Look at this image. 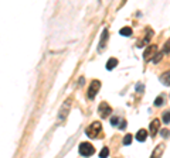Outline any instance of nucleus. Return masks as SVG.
<instances>
[{
    "mask_svg": "<svg viewBox=\"0 0 170 158\" xmlns=\"http://www.w3.org/2000/svg\"><path fill=\"white\" fill-rule=\"evenodd\" d=\"M164 100H166L164 95H159L156 99H155V106H157V107H159V106H162V105L164 103Z\"/></svg>",
    "mask_w": 170,
    "mask_h": 158,
    "instance_id": "15",
    "label": "nucleus"
},
{
    "mask_svg": "<svg viewBox=\"0 0 170 158\" xmlns=\"http://www.w3.org/2000/svg\"><path fill=\"white\" fill-rule=\"evenodd\" d=\"M146 137H147V130H145V128H140V130L136 133V140L137 141H145Z\"/></svg>",
    "mask_w": 170,
    "mask_h": 158,
    "instance_id": "12",
    "label": "nucleus"
},
{
    "mask_svg": "<svg viewBox=\"0 0 170 158\" xmlns=\"http://www.w3.org/2000/svg\"><path fill=\"white\" fill-rule=\"evenodd\" d=\"M70 109H71V99H67L64 103H62V106L60 109V113H58V121L61 120H65L67 114L70 113Z\"/></svg>",
    "mask_w": 170,
    "mask_h": 158,
    "instance_id": "3",
    "label": "nucleus"
},
{
    "mask_svg": "<svg viewBox=\"0 0 170 158\" xmlns=\"http://www.w3.org/2000/svg\"><path fill=\"white\" fill-rule=\"evenodd\" d=\"M146 32H147V34H146V37H145L142 41H139V43H137V47H139V48H142L145 44H147V43H149V40H150V37H152V34H153L150 28H147Z\"/></svg>",
    "mask_w": 170,
    "mask_h": 158,
    "instance_id": "10",
    "label": "nucleus"
},
{
    "mask_svg": "<svg viewBox=\"0 0 170 158\" xmlns=\"http://www.w3.org/2000/svg\"><path fill=\"white\" fill-rule=\"evenodd\" d=\"M109 37V31H108V28H104V31H102V35H101V41H99V52H102L105 50V45H106V40Z\"/></svg>",
    "mask_w": 170,
    "mask_h": 158,
    "instance_id": "6",
    "label": "nucleus"
},
{
    "mask_svg": "<svg viewBox=\"0 0 170 158\" xmlns=\"http://www.w3.org/2000/svg\"><path fill=\"white\" fill-rule=\"evenodd\" d=\"M119 34L124 35V37H129V35H132V28L131 27H124V28H121Z\"/></svg>",
    "mask_w": 170,
    "mask_h": 158,
    "instance_id": "14",
    "label": "nucleus"
},
{
    "mask_svg": "<svg viewBox=\"0 0 170 158\" xmlns=\"http://www.w3.org/2000/svg\"><path fill=\"white\" fill-rule=\"evenodd\" d=\"M160 136L163 137V139H167L170 136V130H167V128H162L160 130Z\"/></svg>",
    "mask_w": 170,
    "mask_h": 158,
    "instance_id": "18",
    "label": "nucleus"
},
{
    "mask_svg": "<svg viewBox=\"0 0 170 158\" xmlns=\"http://www.w3.org/2000/svg\"><path fill=\"white\" fill-rule=\"evenodd\" d=\"M132 140H133V136L132 134H126L124 137V146H129L132 143Z\"/></svg>",
    "mask_w": 170,
    "mask_h": 158,
    "instance_id": "16",
    "label": "nucleus"
},
{
    "mask_svg": "<svg viewBox=\"0 0 170 158\" xmlns=\"http://www.w3.org/2000/svg\"><path fill=\"white\" fill-rule=\"evenodd\" d=\"M108 155H109V150H108V147H104L99 152V158H106Z\"/></svg>",
    "mask_w": 170,
    "mask_h": 158,
    "instance_id": "17",
    "label": "nucleus"
},
{
    "mask_svg": "<svg viewBox=\"0 0 170 158\" xmlns=\"http://www.w3.org/2000/svg\"><path fill=\"white\" fill-rule=\"evenodd\" d=\"M143 89H145V86L142 85V83H137V85H136V90H137V93H143Z\"/></svg>",
    "mask_w": 170,
    "mask_h": 158,
    "instance_id": "22",
    "label": "nucleus"
},
{
    "mask_svg": "<svg viewBox=\"0 0 170 158\" xmlns=\"http://www.w3.org/2000/svg\"><path fill=\"white\" fill-rule=\"evenodd\" d=\"M102 133V126L99 121H92L89 126L85 128V134L89 137V139H98Z\"/></svg>",
    "mask_w": 170,
    "mask_h": 158,
    "instance_id": "1",
    "label": "nucleus"
},
{
    "mask_svg": "<svg viewBox=\"0 0 170 158\" xmlns=\"http://www.w3.org/2000/svg\"><path fill=\"white\" fill-rule=\"evenodd\" d=\"M99 88H101V82H99L98 79H95V81H92L91 82V85H89V88H88V97L89 99H94L95 96H97V93H98V90H99Z\"/></svg>",
    "mask_w": 170,
    "mask_h": 158,
    "instance_id": "4",
    "label": "nucleus"
},
{
    "mask_svg": "<svg viewBox=\"0 0 170 158\" xmlns=\"http://www.w3.org/2000/svg\"><path fill=\"white\" fill-rule=\"evenodd\" d=\"M126 128V120H122L121 121V130H125Z\"/></svg>",
    "mask_w": 170,
    "mask_h": 158,
    "instance_id": "24",
    "label": "nucleus"
},
{
    "mask_svg": "<svg viewBox=\"0 0 170 158\" xmlns=\"http://www.w3.org/2000/svg\"><path fill=\"white\" fill-rule=\"evenodd\" d=\"M163 52H170V38L167 40V41H166V44H164Z\"/></svg>",
    "mask_w": 170,
    "mask_h": 158,
    "instance_id": "21",
    "label": "nucleus"
},
{
    "mask_svg": "<svg viewBox=\"0 0 170 158\" xmlns=\"http://www.w3.org/2000/svg\"><path fill=\"white\" fill-rule=\"evenodd\" d=\"M118 121H119V117L113 116V117L111 119V124H112V126H116V124H118Z\"/></svg>",
    "mask_w": 170,
    "mask_h": 158,
    "instance_id": "23",
    "label": "nucleus"
},
{
    "mask_svg": "<svg viewBox=\"0 0 170 158\" xmlns=\"http://www.w3.org/2000/svg\"><path fill=\"white\" fill-rule=\"evenodd\" d=\"M162 119H163V121L166 123V124H169V123H170V112H164Z\"/></svg>",
    "mask_w": 170,
    "mask_h": 158,
    "instance_id": "19",
    "label": "nucleus"
},
{
    "mask_svg": "<svg viewBox=\"0 0 170 158\" xmlns=\"http://www.w3.org/2000/svg\"><path fill=\"white\" fill-rule=\"evenodd\" d=\"M157 51V48H156V45H147V48L145 50V52H143V58L147 61V59H150V58H155L153 57V54Z\"/></svg>",
    "mask_w": 170,
    "mask_h": 158,
    "instance_id": "7",
    "label": "nucleus"
},
{
    "mask_svg": "<svg viewBox=\"0 0 170 158\" xmlns=\"http://www.w3.org/2000/svg\"><path fill=\"white\" fill-rule=\"evenodd\" d=\"M160 82L163 83L164 86H170V71L164 72L163 75H160Z\"/></svg>",
    "mask_w": 170,
    "mask_h": 158,
    "instance_id": "11",
    "label": "nucleus"
},
{
    "mask_svg": "<svg viewBox=\"0 0 170 158\" xmlns=\"http://www.w3.org/2000/svg\"><path fill=\"white\" fill-rule=\"evenodd\" d=\"M159 127H160V120L159 119H155V120L150 123V136L152 137H155L159 131Z\"/></svg>",
    "mask_w": 170,
    "mask_h": 158,
    "instance_id": "8",
    "label": "nucleus"
},
{
    "mask_svg": "<svg viewBox=\"0 0 170 158\" xmlns=\"http://www.w3.org/2000/svg\"><path fill=\"white\" fill-rule=\"evenodd\" d=\"M118 65V59L116 58H109L108 59V62H106V69L108 71H112L115 66Z\"/></svg>",
    "mask_w": 170,
    "mask_h": 158,
    "instance_id": "13",
    "label": "nucleus"
},
{
    "mask_svg": "<svg viewBox=\"0 0 170 158\" xmlns=\"http://www.w3.org/2000/svg\"><path fill=\"white\" fill-rule=\"evenodd\" d=\"M78 151L82 157H91V155L95 154V148H94V146L91 143H81Z\"/></svg>",
    "mask_w": 170,
    "mask_h": 158,
    "instance_id": "2",
    "label": "nucleus"
},
{
    "mask_svg": "<svg viewBox=\"0 0 170 158\" xmlns=\"http://www.w3.org/2000/svg\"><path fill=\"white\" fill-rule=\"evenodd\" d=\"M98 112H99V114H101V117H102V119H106V117L111 114L112 109H111V106H109L106 102H102V103L99 105Z\"/></svg>",
    "mask_w": 170,
    "mask_h": 158,
    "instance_id": "5",
    "label": "nucleus"
},
{
    "mask_svg": "<svg viewBox=\"0 0 170 158\" xmlns=\"http://www.w3.org/2000/svg\"><path fill=\"white\" fill-rule=\"evenodd\" d=\"M163 54H164L163 51H162V52H159V54H157L156 57L153 58V62H155V63H157V62H159V61H160V59H162V55H163Z\"/></svg>",
    "mask_w": 170,
    "mask_h": 158,
    "instance_id": "20",
    "label": "nucleus"
},
{
    "mask_svg": "<svg viewBox=\"0 0 170 158\" xmlns=\"http://www.w3.org/2000/svg\"><path fill=\"white\" fill-rule=\"evenodd\" d=\"M163 150H164V144H159V146L153 150L150 158H160L162 157V154H163Z\"/></svg>",
    "mask_w": 170,
    "mask_h": 158,
    "instance_id": "9",
    "label": "nucleus"
}]
</instances>
